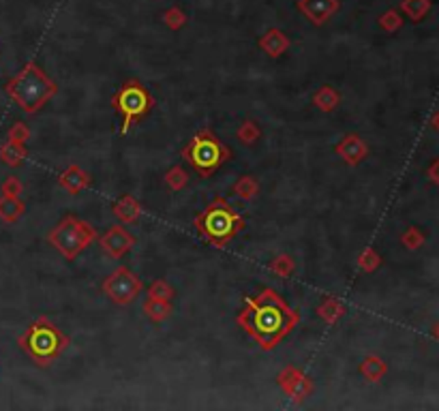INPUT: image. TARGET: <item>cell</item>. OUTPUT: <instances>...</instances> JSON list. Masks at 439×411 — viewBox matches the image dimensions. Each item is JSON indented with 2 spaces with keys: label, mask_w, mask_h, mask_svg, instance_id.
<instances>
[{
  "label": "cell",
  "mask_w": 439,
  "mask_h": 411,
  "mask_svg": "<svg viewBox=\"0 0 439 411\" xmlns=\"http://www.w3.org/2000/svg\"><path fill=\"white\" fill-rule=\"evenodd\" d=\"M236 324L259 345V349L272 351L300 324V310L292 308L276 289L264 287L257 296L245 300L243 310L236 315Z\"/></svg>",
  "instance_id": "6da1fadb"
},
{
  "label": "cell",
  "mask_w": 439,
  "mask_h": 411,
  "mask_svg": "<svg viewBox=\"0 0 439 411\" xmlns=\"http://www.w3.org/2000/svg\"><path fill=\"white\" fill-rule=\"evenodd\" d=\"M7 94L22 112L37 114L58 94V84L34 61H30L7 84Z\"/></svg>",
  "instance_id": "7a4b0ae2"
},
{
  "label": "cell",
  "mask_w": 439,
  "mask_h": 411,
  "mask_svg": "<svg viewBox=\"0 0 439 411\" xmlns=\"http://www.w3.org/2000/svg\"><path fill=\"white\" fill-rule=\"evenodd\" d=\"M245 225L247 221L236 212V208L225 198L212 200L195 217L197 233L216 249H223L229 240H234L245 229Z\"/></svg>",
  "instance_id": "3957f363"
},
{
  "label": "cell",
  "mask_w": 439,
  "mask_h": 411,
  "mask_svg": "<svg viewBox=\"0 0 439 411\" xmlns=\"http://www.w3.org/2000/svg\"><path fill=\"white\" fill-rule=\"evenodd\" d=\"M17 343L37 366H50L65 354L71 341L54 322H50L48 317H39L26 328Z\"/></svg>",
  "instance_id": "277c9868"
},
{
  "label": "cell",
  "mask_w": 439,
  "mask_h": 411,
  "mask_svg": "<svg viewBox=\"0 0 439 411\" xmlns=\"http://www.w3.org/2000/svg\"><path fill=\"white\" fill-rule=\"evenodd\" d=\"M181 154L197 171L199 178H210L216 169H221L232 159L229 146L218 140L210 129L197 131L191 137V142L181 150Z\"/></svg>",
  "instance_id": "5b68a950"
},
{
  "label": "cell",
  "mask_w": 439,
  "mask_h": 411,
  "mask_svg": "<svg viewBox=\"0 0 439 411\" xmlns=\"http://www.w3.org/2000/svg\"><path fill=\"white\" fill-rule=\"evenodd\" d=\"M48 240L65 260L73 262L96 240V231L90 223L77 219L75 214H67L50 231Z\"/></svg>",
  "instance_id": "8992f818"
},
{
  "label": "cell",
  "mask_w": 439,
  "mask_h": 411,
  "mask_svg": "<svg viewBox=\"0 0 439 411\" xmlns=\"http://www.w3.org/2000/svg\"><path fill=\"white\" fill-rule=\"evenodd\" d=\"M112 107L123 116V125H121V135H125L133 125H137L142 118L152 112L154 107V99L150 90L131 77L127 80L121 88H118L112 96Z\"/></svg>",
  "instance_id": "52a82bcc"
},
{
  "label": "cell",
  "mask_w": 439,
  "mask_h": 411,
  "mask_svg": "<svg viewBox=\"0 0 439 411\" xmlns=\"http://www.w3.org/2000/svg\"><path fill=\"white\" fill-rule=\"evenodd\" d=\"M101 289L114 304L127 306V304L135 302V298L142 293L144 285H142V279H139L133 270H129L127 266H121L103 281Z\"/></svg>",
  "instance_id": "ba28073f"
},
{
  "label": "cell",
  "mask_w": 439,
  "mask_h": 411,
  "mask_svg": "<svg viewBox=\"0 0 439 411\" xmlns=\"http://www.w3.org/2000/svg\"><path fill=\"white\" fill-rule=\"evenodd\" d=\"M276 386L281 388V392L287 399H292L294 403L307 401L313 394V390H315L313 379L307 373H303L300 368H296V366L281 368V373L276 375Z\"/></svg>",
  "instance_id": "9c48e42d"
},
{
  "label": "cell",
  "mask_w": 439,
  "mask_h": 411,
  "mask_svg": "<svg viewBox=\"0 0 439 411\" xmlns=\"http://www.w3.org/2000/svg\"><path fill=\"white\" fill-rule=\"evenodd\" d=\"M135 242H137L135 236L129 233L123 225H112L103 236L99 238V244H101V249L112 260H121L123 255H127V253L135 246Z\"/></svg>",
  "instance_id": "30bf717a"
},
{
  "label": "cell",
  "mask_w": 439,
  "mask_h": 411,
  "mask_svg": "<svg viewBox=\"0 0 439 411\" xmlns=\"http://www.w3.org/2000/svg\"><path fill=\"white\" fill-rule=\"evenodd\" d=\"M296 9L300 11L313 26H324L330 22V17L338 13L341 3L338 0H298Z\"/></svg>",
  "instance_id": "8fae6325"
},
{
  "label": "cell",
  "mask_w": 439,
  "mask_h": 411,
  "mask_svg": "<svg viewBox=\"0 0 439 411\" xmlns=\"http://www.w3.org/2000/svg\"><path fill=\"white\" fill-rule=\"evenodd\" d=\"M334 152L341 156L345 165L356 167L369 156V146L358 133H345L341 140H338V144L334 146Z\"/></svg>",
  "instance_id": "7c38bea8"
},
{
  "label": "cell",
  "mask_w": 439,
  "mask_h": 411,
  "mask_svg": "<svg viewBox=\"0 0 439 411\" xmlns=\"http://www.w3.org/2000/svg\"><path fill=\"white\" fill-rule=\"evenodd\" d=\"M257 45H259V50H262L266 56L281 58L289 50L292 41H289V36L281 28H270V30H266L262 36H259Z\"/></svg>",
  "instance_id": "4fadbf2b"
},
{
  "label": "cell",
  "mask_w": 439,
  "mask_h": 411,
  "mask_svg": "<svg viewBox=\"0 0 439 411\" xmlns=\"http://www.w3.org/2000/svg\"><path fill=\"white\" fill-rule=\"evenodd\" d=\"M58 185H61L67 193L77 195L90 187V173L79 165H69L67 169L58 173Z\"/></svg>",
  "instance_id": "5bb4252c"
},
{
  "label": "cell",
  "mask_w": 439,
  "mask_h": 411,
  "mask_svg": "<svg viewBox=\"0 0 439 411\" xmlns=\"http://www.w3.org/2000/svg\"><path fill=\"white\" fill-rule=\"evenodd\" d=\"M112 212H114V217L121 221V223L135 225L139 221V217H142L144 208H142V204H139V200H135L133 195L127 193V195H123V198L114 204Z\"/></svg>",
  "instance_id": "9a60e30c"
},
{
  "label": "cell",
  "mask_w": 439,
  "mask_h": 411,
  "mask_svg": "<svg viewBox=\"0 0 439 411\" xmlns=\"http://www.w3.org/2000/svg\"><path fill=\"white\" fill-rule=\"evenodd\" d=\"M315 313H317V317L322 319V322H326L328 326H334V324H338V319L345 317L347 308H345V304L338 300V298L326 296L322 302L317 304V310Z\"/></svg>",
  "instance_id": "2e32d148"
},
{
  "label": "cell",
  "mask_w": 439,
  "mask_h": 411,
  "mask_svg": "<svg viewBox=\"0 0 439 411\" xmlns=\"http://www.w3.org/2000/svg\"><path fill=\"white\" fill-rule=\"evenodd\" d=\"M313 105L324 112V114H330L334 109H338V105H341V92H338L334 86L330 84H324L322 88H317L315 94H313Z\"/></svg>",
  "instance_id": "e0dca14e"
},
{
  "label": "cell",
  "mask_w": 439,
  "mask_h": 411,
  "mask_svg": "<svg viewBox=\"0 0 439 411\" xmlns=\"http://www.w3.org/2000/svg\"><path fill=\"white\" fill-rule=\"evenodd\" d=\"M142 308H144L146 317H148L152 324H163L165 319H170L172 310H174L172 300H156V298H150V296H146Z\"/></svg>",
  "instance_id": "ac0fdd59"
},
{
  "label": "cell",
  "mask_w": 439,
  "mask_h": 411,
  "mask_svg": "<svg viewBox=\"0 0 439 411\" xmlns=\"http://www.w3.org/2000/svg\"><path fill=\"white\" fill-rule=\"evenodd\" d=\"M358 370H360V375L367 379V381H382V377L388 373V366L386 362L379 358V356H367L360 366H358Z\"/></svg>",
  "instance_id": "d6986e66"
},
{
  "label": "cell",
  "mask_w": 439,
  "mask_h": 411,
  "mask_svg": "<svg viewBox=\"0 0 439 411\" xmlns=\"http://www.w3.org/2000/svg\"><path fill=\"white\" fill-rule=\"evenodd\" d=\"M24 202L19 198H13V195H3V200H0V219L7 223H15L24 214Z\"/></svg>",
  "instance_id": "ffe728a7"
},
{
  "label": "cell",
  "mask_w": 439,
  "mask_h": 411,
  "mask_svg": "<svg viewBox=\"0 0 439 411\" xmlns=\"http://www.w3.org/2000/svg\"><path fill=\"white\" fill-rule=\"evenodd\" d=\"M232 193L236 195L238 200H243V202H251V200H255V198H257V193H259V182L253 178V176L245 173V176H241V178H238V180L234 182Z\"/></svg>",
  "instance_id": "44dd1931"
},
{
  "label": "cell",
  "mask_w": 439,
  "mask_h": 411,
  "mask_svg": "<svg viewBox=\"0 0 439 411\" xmlns=\"http://www.w3.org/2000/svg\"><path fill=\"white\" fill-rule=\"evenodd\" d=\"M26 156H28L26 144H17L13 140H9L3 148H0V159H3L11 167H19L24 163Z\"/></svg>",
  "instance_id": "7402d4cb"
},
{
  "label": "cell",
  "mask_w": 439,
  "mask_h": 411,
  "mask_svg": "<svg viewBox=\"0 0 439 411\" xmlns=\"http://www.w3.org/2000/svg\"><path fill=\"white\" fill-rule=\"evenodd\" d=\"M268 270L272 274H276V277H281V279H289L294 277V272H296V260L292 255H276L268 262Z\"/></svg>",
  "instance_id": "603a6c76"
},
{
  "label": "cell",
  "mask_w": 439,
  "mask_h": 411,
  "mask_svg": "<svg viewBox=\"0 0 439 411\" xmlns=\"http://www.w3.org/2000/svg\"><path fill=\"white\" fill-rule=\"evenodd\" d=\"M401 11L411 22H422L425 15L431 11V0H401Z\"/></svg>",
  "instance_id": "cb8c5ba5"
},
{
  "label": "cell",
  "mask_w": 439,
  "mask_h": 411,
  "mask_svg": "<svg viewBox=\"0 0 439 411\" xmlns=\"http://www.w3.org/2000/svg\"><path fill=\"white\" fill-rule=\"evenodd\" d=\"M236 137L243 146H253L262 137V129L257 127L255 120H243L241 127L236 129Z\"/></svg>",
  "instance_id": "d4e9b609"
},
{
  "label": "cell",
  "mask_w": 439,
  "mask_h": 411,
  "mask_svg": "<svg viewBox=\"0 0 439 411\" xmlns=\"http://www.w3.org/2000/svg\"><path fill=\"white\" fill-rule=\"evenodd\" d=\"M165 185L172 189V191H183L187 185H189V173L183 165H174L167 169L165 173Z\"/></svg>",
  "instance_id": "484cf974"
},
{
  "label": "cell",
  "mask_w": 439,
  "mask_h": 411,
  "mask_svg": "<svg viewBox=\"0 0 439 411\" xmlns=\"http://www.w3.org/2000/svg\"><path fill=\"white\" fill-rule=\"evenodd\" d=\"M379 266H382V255H379L373 246H367L360 255H358V268H360L363 272H367V274L375 272Z\"/></svg>",
  "instance_id": "4316f807"
},
{
  "label": "cell",
  "mask_w": 439,
  "mask_h": 411,
  "mask_svg": "<svg viewBox=\"0 0 439 411\" xmlns=\"http://www.w3.org/2000/svg\"><path fill=\"white\" fill-rule=\"evenodd\" d=\"M161 19L170 30H181L187 26V15L181 7H170L167 11H163Z\"/></svg>",
  "instance_id": "83f0119b"
},
{
  "label": "cell",
  "mask_w": 439,
  "mask_h": 411,
  "mask_svg": "<svg viewBox=\"0 0 439 411\" xmlns=\"http://www.w3.org/2000/svg\"><path fill=\"white\" fill-rule=\"evenodd\" d=\"M377 24H379V28L386 30V32H396V30H401V26H403V17L398 15L396 9H388L386 13L379 15Z\"/></svg>",
  "instance_id": "f1b7e54d"
},
{
  "label": "cell",
  "mask_w": 439,
  "mask_h": 411,
  "mask_svg": "<svg viewBox=\"0 0 439 411\" xmlns=\"http://www.w3.org/2000/svg\"><path fill=\"white\" fill-rule=\"evenodd\" d=\"M148 296H150V298H156V300H172V298L176 296V291H174V287H172L167 281L156 279V281L150 285V289H148Z\"/></svg>",
  "instance_id": "f546056e"
},
{
  "label": "cell",
  "mask_w": 439,
  "mask_h": 411,
  "mask_svg": "<svg viewBox=\"0 0 439 411\" xmlns=\"http://www.w3.org/2000/svg\"><path fill=\"white\" fill-rule=\"evenodd\" d=\"M401 242H403L405 249L416 251V249H420V246L425 244V236H422V231L418 229V227H409L407 231H403Z\"/></svg>",
  "instance_id": "4dcf8cb0"
},
{
  "label": "cell",
  "mask_w": 439,
  "mask_h": 411,
  "mask_svg": "<svg viewBox=\"0 0 439 411\" xmlns=\"http://www.w3.org/2000/svg\"><path fill=\"white\" fill-rule=\"evenodd\" d=\"M9 140H13V142H17V144H26V142L30 140V131H28V127H26L24 123H17V125L11 129V133H9Z\"/></svg>",
  "instance_id": "1f68e13d"
},
{
  "label": "cell",
  "mask_w": 439,
  "mask_h": 411,
  "mask_svg": "<svg viewBox=\"0 0 439 411\" xmlns=\"http://www.w3.org/2000/svg\"><path fill=\"white\" fill-rule=\"evenodd\" d=\"M22 191H24V187H22V182L15 178V176H9V178L3 182V195H13V198H19Z\"/></svg>",
  "instance_id": "d6a6232c"
},
{
  "label": "cell",
  "mask_w": 439,
  "mask_h": 411,
  "mask_svg": "<svg viewBox=\"0 0 439 411\" xmlns=\"http://www.w3.org/2000/svg\"><path fill=\"white\" fill-rule=\"evenodd\" d=\"M429 178H431L435 185H439V159L431 163V167H429Z\"/></svg>",
  "instance_id": "836d02e7"
},
{
  "label": "cell",
  "mask_w": 439,
  "mask_h": 411,
  "mask_svg": "<svg viewBox=\"0 0 439 411\" xmlns=\"http://www.w3.org/2000/svg\"><path fill=\"white\" fill-rule=\"evenodd\" d=\"M431 125H433V129H435V131H439V109H437V114L433 116V120H431Z\"/></svg>",
  "instance_id": "e575fe53"
},
{
  "label": "cell",
  "mask_w": 439,
  "mask_h": 411,
  "mask_svg": "<svg viewBox=\"0 0 439 411\" xmlns=\"http://www.w3.org/2000/svg\"><path fill=\"white\" fill-rule=\"evenodd\" d=\"M435 337H437V339H439V326H437V328H435Z\"/></svg>",
  "instance_id": "d590c367"
}]
</instances>
